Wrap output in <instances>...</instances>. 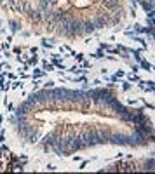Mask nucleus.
Listing matches in <instances>:
<instances>
[{
  "label": "nucleus",
  "instance_id": "f257e3e1",
  "mask_svg": "<svg viewBox=\"0 0 155 174\" xmlns=\"http://www.w3.org/2000/svg\"><path fill=\"white\" fill-rule=\"evenodd\" d=\"M103 5H106L110 9H115L117 7V0H103Z\"/></svg>",
  "mask_w": 155,
  "mask_h": 174
}]
</instances>
